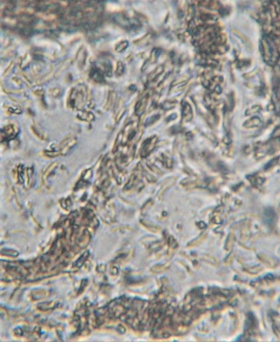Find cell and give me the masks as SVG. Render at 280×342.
Returning <instances> with one entry per match:
<instances>
[{"mask_svg":"<svg viewBox=\"0 0 280 342\" xmlns=\"http://www.w3.org/2000/svg\"><path fill=\"white\" fill-rule=\"evenodd\" d=\"M164 69V67L162 65H160V66L158 67L155 70L153 71L152 72H151V73L149 74L148 78H147L148 81H152L154 80L155 79H156V78H157L158 76H159L161 74L163 73Z\"/></svg>","mask_w":280,"mask_h":342,"instance_id":"6da1fadb","label":"cell"},{"mask_svg":"<svg viewBox=\"0 0 280 342\" xmlns=\"http://www.w3.org/2000/svg\"><path fill=\"white\" fill-rule=\"evenodd\" d=\"M182 114H183V116L187 120L189 119V120H190L192 118V108H191L190 105L187 103H186L185 104H184L183 105Z\"/></svg>","mask_w":280,"mask_h":342,"instance_id":"7a4b0ae2","label":"cell"},{"mask_svg":"<svg viewBox=\"0 0 280 342\" xmlns=\"http://www.w3.org/2000/svg\"><path fill=\"white\" fill-rule=\"evenodd\" d=\"M147 101V97H145L138 102L136 105V111L137 113L138 114L143 113L146 105Z\"/></svg>","mask_w":280,"mask_h":342,"instance_id":"3957f363","label":"cell"},{"mask_svg":"<svg viewBox=\"0 0 280 342\" xmlns=\"http://www.w3.org/2000/svg\"><path fill=\"white\" fill-rule=\"evenodd\" d=\"M160 51L159 50H157V49H154L152 51V53H151V57L148 60L146 61V66L148 67V64L149 63H153L156 62V60L157 59L158 57L159 56V54H160Z\"/></svg>","mask_w":280,"mask_h":342,"instance_id":"277c9868","label":"cell"},{"mask_svg":"<svg viewBox=\"0 0 280 342\" xmlns=\"http://www.w3.org/2000/svg\"><path fill=\"white\" fill-rule=\"evenodd\" d=\"M177 102L173 100H166L163 104V109L165 110L171 109L176 106Z\"/></svg>","mask_w":280,"mask_h":342,"instance_id":"5b68a950","label":"cell"},{"mask_svg":"<svg viewBox=\"0 0 280 342\" xmlns=\"http://www.w3.org/2000/svg\"><path fill=\"white\" fill-rule=\"evenodd\" d=\"M128 46V42L126 41H123L117 46L116 51L118 52H121L125 50Z\"/></svg>","mask_w":280,"mask_h":342,"instance_id":"8992f818","label":"cell"},{"mask_svg":"<svg viewBox=\"0 0 280 342\" xmlns=\"http://www.w3.org/2000/svg\"><path fill=\"white\" fill-rule=\"evenodd\" d=\"M124 67L123 64L122 63V62H119L117 64L116 74L119 76L122 75L124 73Z\"/></svg>","mask_w":280,"mask_h":342,"instance_id":"52a82bcc","label":"cell"},{"mask_svg":"<svg viewBox=\"0 0 280 342\" xmlns=\"http://www.w3.org/2000/svg\"><path fill=\"white\" fill-rule=\"evenodd\" d=\"M159 117H160L159 116V115H154V116L151 117V118H149V119L146 121V124H151L153 123L154 122L156 121L157 120L159 119Z\"/></svg>","mask_w":280,"mask_h":342,"instance_id":"ba28073f","label":"cell"}]
</instances>
